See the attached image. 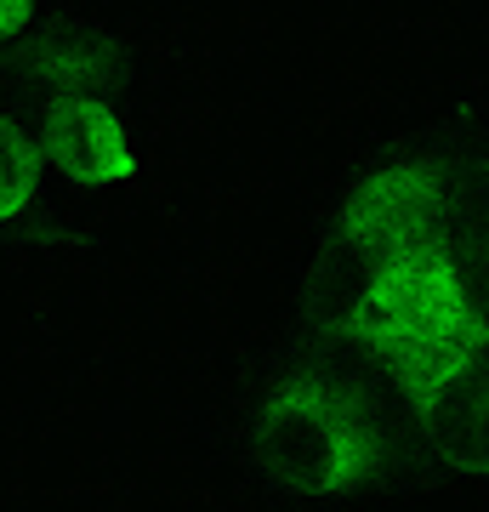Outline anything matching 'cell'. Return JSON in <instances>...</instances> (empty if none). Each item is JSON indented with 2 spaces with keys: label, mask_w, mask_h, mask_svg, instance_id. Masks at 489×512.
I'll list each match as a JSON object with an SVG mask.
<instances>
[{
  "label": "cell",
  "mask_w": 489,
  "mask_h": 512,
  "mask_svg": "<svg viewBox=\"0 0 489 512\" xmlns=\"http://www.w3.org/2000/svg\"><path fill=\"white\" fill-rule=\"evenodd\" d=\"M313 330L325 353L262 404L279 478L489 473V171L438 154L370 171L330 228Z\"/></svg>",
  "instance_id": "obj_1"
},
{
  "label": "cell",
  "mask_w": 489,
  "mask_h": 512,
  "mask_svg": "<svg viewBox=\"0 0 489 512\" xmlns=\"http://www.w3.org/2000/svg\"><path fill=\"white\" fill-rule=\"evenodd\" d=\"M40 154L80 188H109L126 183L137 160L126 148V126L97 92H69L40 114Z\"/></svg>",
  "instance_id": "obj_2"
},
{
  "label": "cell",
  "mask_w": 489,
  "mask_h": 512,
  "mask_svg": "<svg viewBox=\"0 0 489 512\" xmlns=\"http://www.w3.org/2000/svg\"><path fill=\"white\" fill-rule=\"evenodd\" d=\"M40 131H23L18 120H0V222H18L40 183Z\"/></svg>",
  "instance_id": "obj_3"
},
{
  "label": "cell",
  "mask_w": 489,
  "mask_h": 512,
  "mask_svg": "<svg viewBox=\"0 0 489 512\" xmlns=\"http://www.w3.org/2000/svg\"><path fill=\"white\" fill-rule=\"evenodd\" d=\"M35 23V6H23V0H0V40L18 35V29H29Z\"/></svg>",
  "instance_id": "obj_4"
}]
</instances>
